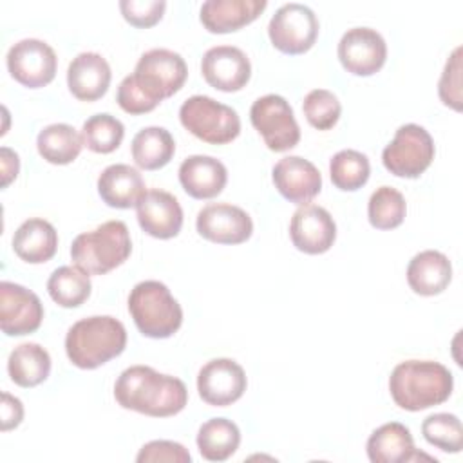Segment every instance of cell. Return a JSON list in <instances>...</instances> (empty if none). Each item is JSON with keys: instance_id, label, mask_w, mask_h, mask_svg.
<instances>
[{"instance_id": "cell-2", "label": "cell", "mask_w": 463, "mask_h": 463, "mask_svg": "<svg viewBox=\"0 0 463 463\" xmlns=\"http://www.w3.org/2000/svg\"><path fill=\"white\" fill-rule=\"evenodd\" d=\"M452 373L439 362L405 360L389 378V391L400 409L416 412L449 400L452 394Z\"/></svg>"}, {"instance_id": "cell-28", "label": "cell", "mask_w": 463, "mask_h": 463, "mask_svg": "<svg viewBox=\"0 0 463 463\" xmlns=\"http://www.w3.org/2000/svg\"><path fill=\"white\" fill-rule=\"evenodd\" d=\"M132 159L143 170H157L170 163L175 152L172 134L163 127H145L132 139Z\"/></svg>"}, {"instance_id": "cell-4", "label": "cell", "mask_w": 463, "mask_h": 463, "mask_svg": "<svg viewBox=\"0 0 463 463\" xmlns=\"http://www.w3.org/2000/svg\"><path fill=\"white\" fill-rule=\"evenodd\" d=\"M132 251L128 228L123 221H107L92 232L80 233L71 246L74 266L89 275H105L121 266Z\"/></svg>"}, {"instance_id": "cell-25", "label": "cell", "mask_w": 463, "mask_h": 463, "mask_svg": "<svg viewBox=\"0 0 463 463\" xmlns=\"http://www.w3.org/2000/svg\"><path fill=\"white\" fill-rule=\"evenodd\" d=\"M452 280V264L436 250L416 253L407 266V282L421 297H434L447 289Z\"/></svg>"}, {"instance_id": "cell-3", "label": "cell", "mask_w": 463, "mask_h": 463, "mask_svg": "<svg viewBox=\"0 0 463 463\" xmlns=\"http://www.w3.org/2000/svg\"><path fill=\"white\" fill-rule=\"evenodd\" d=\"M125 347V326L110 315L81 318L71 326L65 336V353L80 369H96L119 356Z\"/></svg>"}, {"instance_id": "cell-38", "label": "cell", "mask_w": 463, "mask_h": 463, "mask_svg": "<svg viewBox=\"0 0 463 463\" xmlns=\"http://www.w3.org/2000/svg\"><path fill=\"white\" fill-rule=\"evenodd\" d=\"M119 9L123 18L139 29L156 25L166 9L165 0H121Z\"/></svg>"}, {"instance_id": "cell-19", "label": "cell", "mask_w": 463, "mask_h": 463, "mask_svg": "<svg viewBox=\"0 0 463 463\" xmlns=\"http://www.w3.org/2000/svg\"><path fill=\"white\" fill-rule=\"evenodd\" d=\"M136 210L141 230L150 237L172 239L181 232L183 208L170 192L146 190Z\"/></svg>"}, {"instance_id": "cell-39", "label": "cell", "mask_w": 463, "mask_h": 463, "mask_svg": "<svg viewBox=\"0 0 463 463\" xmlns=\"http://www.w3.org/2000/svg\"><path fill=\"white\" fill-rule=\"evenodd\" d=\"M137 463H156V461H168V463H190V452L177 441L170 439H154L145 443L137 456Z\"/></svg>"}, {"instance_id": "cell-16", "label": "cell", "mask_w": 463, "mask_h": 463, "mask_svg": "<svg viewBox=\"0 0 463 463\" xmlns=\"http://www.w3.org/2000/svg\"><path fill=\"white\" fill-rule=\"evenodd\" d=\"M289 237L298 251L320 255L333 246L336 224L326 208L311 203L300 204L291 217Z\"/></svg>"}, {"instance_id": "cell-24", "label": "cell", "mask_w": 463, "mask_h": 463, "mask_svg": "<svg viewBox=\"0 0 463 463\" xmlns=\"http://www.w3.org/2000/svg\"><path fill=\"white\" fill-rule=\"evenodd\" d=\"M98 194L110 208L127 210L137 206L146 194L145 181L137 168L130 165H110L98 177Z\"/></svg>"}, {"instance_id": "cell-31", "label": "cell", "mask_w": 463, "mask_h": 463, "mask_svg": "<svg viewBox=\"0 0 463 463\" xmlns=\"http://www.w3.org/2000/svg\"><path fill=\"white\" fill-rule=\"evenodd\" d=\"M89 273L78 266H60L47 280V291L51 298L61 307H78L90 297Z\"/></svg>"}, {"instance_id": "cell-10", "label": "cell", "mask_w": 463, "mask_h": 463, "mask_svg": "<svg viewBox=\"0 0 463 463\" xmlns=\"http://www.w3.org/2000/svg\"><path fill=\"white\" fill-rule=\"evenodd\" d=\"M268 34L280 52L304 54L317 42L318 18L307 5L289 2L275 11L268 24Z\"/></svg>"}, {"instance_id": "cell-35", "label": "cell", "mask_w": 463, "mask_h": 463, "mask_svg": "<svg viewBox=\"0 0 463 463\" xmlns=\"http://www.w3.org/2000/svg\"><path fill=\"white\" fill-rule=\"evenodd\" d=\"M421 434L427 443L450 454H458L463 449V429L456 414L436 412L423 420Z\"/></svg>"}, {"instance_id": "cell-11", "label": "cell", "mask_w": 463, "mask_h": 463, "mask_svg": "<svg viewBox=\"0 0 463 463\" xmlns=\"http://www.w3.org/2000/svg\"><path fill=\"white\" fill-rule=\"evenodd\" d=\"M56 67L54 49L38 38H24L7 51V71L24 87L49 85L56 76Z\"/></svg>"}, {"instance_id": "cell-5", "label": "cell", "mask_w": 463, "mask_h": 463, "mask_svg": "<svg viewBox=\"0 0 463 463\" xmlns=\"http://www.w3.org/2000/svg\"><path fill=\"white\" fill-rule=\"evenodd\" d=\"M130 317L143 336L168 338L183 324V309L159 280H143L128 295Z\"/></svg>"}, {"instance_id": "cell-41", "label": "cell", "mask_w": 463, "mask_h": 463, "mask_svg": "<svg viewBox=\"0 0 463 463\" xmlns=\"http://www.w3.org/2000/svg\"><path fill=\"white\" fill-rule=\"evenodd\" d=\"M0 163H2V186H9L13 179H16L20 170L18 154L7 146L0 148Z\"/></svg>"}, {"instance_id": "cell-21", "label": "cell", "mask_w": 463, "mask_h": 463, "mask_svg": "<svg viewBox=\"0 0 463 463\" xmlns=\"http://www.w3.org/2000/svg\"><path fill=\"white\" fill-rule=\"evenodd\" d=\"M367 458L373 463H405L421 458L436 463V458L416 450L411 430L398 421L383 423L373 430L367 439Z\"/></svg>"}, {"instance_id": "cell-37", "label": "cell", "mask_w": 463, "mask_h": 463, "mask_svg": "<svg viewBox=\"0 0 463 463\" xmlns=\"http://www.w3.org/2000/svg\"><path fill=\"white\" fill-rule=\"evenodd\" d=\"M438 94L443 105L454 109V110H461V101H463V94H461V47H456L450 54V58L445 63L443 74L439 78V85H438Z\"/></svg>"}, {"instance_id": "cell-12", "label": "cell", "mask_w": 463, "mask_h": 463, "mask_svg": "<svg viewBox=\"0 0 463 463\" xmlns=\"http://www.w3.org/2000/svg\"><path fill=\"white\" fill-rule=\"evenodd\" d=\"M336 52L347 72L354 76H373L387 60V43L376 29L353 27L342 34Z\"/></svg>"}, {"instance_id": "cell-23", "label": "cell", "mask_w": 463, "mask_h": 463, "mask_svg": "<svg viewBox=\"0 0 463 463\" xmlns=\"http://www.w3.org/2000/svg\"><path fill=\"white\" fill-rule=\"evenodd\" d=\"M266 7V0H208L201 5L199 18L206 31L224 34L251 24Z\"/></svg>"}, {"instance_id": "cell-22", "label": "cell", "mask_w": 463, "mask_h": 463, "mask_svg": "<svg viewBox=\"0 0 463 463\" xmlns=\"http://www.w3.org/2000/svg\"><path fill=\"white\" fill-rule=\"evenodd\" d=\"M228 181L226 166L212 156H188L179 166V183L194 199H212L222 192Z\"/></svg>"}, {"instance_id": "cell-17", "label": "cell", "mask_w": 463, "mask_h": 463, "mask_svg": "<svg viewBox=\"0 0 463 463\" xmlns=\"http://www.w3.org/2000/svg\"><path fill=\"white\" fill-rule=\"evenodd\" d=\"M201 72L210 87L222 92H237L250 81L251 63L239 47L215 45L204 52Z\"/></svg>"}, {"instance_id": "cell-6", "label": "cell", "mask_w": 463, "mask_h": 463, "mask_svg": "<svg viewBox=\"0 0 463 463\" xmlns=\"http://www.w3.org/2000/svg\"><path fill=\"white\" fill-rule=\"evenodd\" d=\"M181 125L197 139L210 145H226L241 132L239 114L210 96H192L179 109Z\"/></svg>"}, {"instance_id": "cell-26", "label": "cell", "mask_w": 463, "mask_h": 463, "mask_svg": "<svg viewBox=\"0 0 463 463\" xmlns=\"http://www.w3.org/2000/svg\"><path fill=\"white\" fill-rule=\"evenodd\" d=\"M58 248V233L54 226L40 217L24 221L13 235L14 253L29 264H42L54 257Z\"/></svg>"}, {"instance_id": "cell-1", "label": "cell", "mask_w": 463, "mask_h": 463, "mask_svg": "<svg viewBox=\"0 0 463 463\" xmlns=\"http://www.w3.org/2000/svg\"><path fill=\"white\" fill-rule=\"evenodd\" d=\"M114 398L123 409L166 418L184 409L188 391L183 380L175 376L161 374L148 365H132L116 380Z\"/></svg>"}, {"instance_id": "cell-29", "label": "cell", "mask_w": 463, "mask_h": 463, "mask_svg": "<svg viewBox=\"0 0 463 463\" xmlns=\"http://www.w3.org/2000/svg\"><path fill=\"white\" fill-rule=\"evenodd\" d=\"M241 443L239 427L226 418H212L199 427L197 449L208 461H226Z\"/></svg>"}, {"instance_id": "cell-14", "label": "cell", "mask_w": 463, "mask_h": 463, "mask_svg": "<svg viewBox=\"0 0 463 463\" xmlns=\"http://www.w3.org/2000/svg\"><path fill=\"white\" fill-rule=\"evenodd\" d=\"M246 385L244 369L232 358H213L197 374L199 396L213 407L232 405L244 394Z\"/></svg>"}, {"instance_id": "cell-15", "label": "cell", "mask_w": 463, "mask_h": 463, "mask_svg": "<svg viewBox=\"0 0 463 463\" xmlns=\"http://www.w3.org/2000/svg\"><path fill=\"white\" fill-rule=\"evenodd\" d=\"M195 228L203 239L217 244H241L253 233L251 217L228 203H212L201 208Z\"/></svg>"}, {"instance_id": "cell-8", "label": "cell", "mask_w": 463, "mask_h": 463, "mask_svg": "<svg viewBox=\"0 0 463 463\" xmlns=\"http://www.w3.org/2000/svg\"><path fill=\"white\" fill-rule=\"evenodd\" d=\"M434 152L430 134L416 123H407L396 130L392 141L383 148L382 163L396 177L416 179L430 166Z\"/></svg>"}, {"instance_id": "cell-18", "label": "cell", "mask_w": 463, "mask_h": 463, "mask_svg": "<svg viewBox=\"0 0 463 463\" xmlns=\"http://www.w3.org/2000/svg\"><path fill=\"white\" fill-rule=\"evenodd\" d=\"M271 179L277 192L295 204H307L322 190L318 168L300 156L282 157L273 166Z\"/></svg>"}, {"instance_id": "cell-36", "label": "cell", "mask_w": 463, "mask_h": 463, "mask_svg": "<svg viewBox=\"0 0 463 463\" xmlns=\"http://www.w3.org/2000/svg\"><path fill=\"white\" fill-rule=\"evenodd\" d=\"M302 110L311 127L317 130H329L336 125L342 114V105L331 90L313 89L306 94Z\"/></svg>"}, {"instance_id": "cell-27", "label": "cell", "mask_w": 463, "mask_h": 463, "mask_svg": "<svg viewBox=\"0 0 463 463\" xmlns=\"http://www.w3.org/2000/svg\"><path fill=\"white\" fill-rule=\"evenodd\" d=\"M7 373L16 385L36 387L45 382L51 373V356L40 344H20L9 354Z\"/></svg>"}, {"instance_id": "cell-34", "label": "cell", "mask_w": 463, "mask_h": 463, "mask_svg": "<svg viewBox=\"0 0 463 463\" xmlns=\"http://www.w3.org/2000/svg\"><path fill=\"white\" fill-rule=\"evenodd\" d=\"M125 136L123 123L110 114H94L81 127L83 146L96 154L114 152Z\"/></svg>"}, {"instance_id": "cell-20", "label": "cell", "mask_w": 463, "mask_h": 463, "mask_svg": "<svg viewBox=\"0 0 463 463\" xmlns=\"http://www.w3.org/2000/svg\"><path fill=\"white\" fill-rule=\"evenodd\" d=\"M110 65L98 52H80L67 69V87L80 101H96L109 90Z\"/></svg>"}, {"instance_id": "cell-40", "label": "cell", "mask_w": 463, "mask_h": 463, "mask_svg": "<svg viewBox=\"0 0 463 463\" xmlns=\"http://www.w3.org/2000/svg\"><path fill=\"white\" fill-rule=\"evenodd\" d=\"M24 420V405L22 402L9 394L2 392V430L7 432L11 429H16Z\"/></svg>"}, {"instance_id": "cell-30", "label": "cell", "mask_w": 463, "mask_h": 463, "mask_svg": "<svg viewBox=\"0 0 463 463\" xmlns=\"http://www.w3.org/2000/svg\"><path fill=\"white\" fill-rule=\"evenodd\" d=\"M36 148L47 163L69 165L80 156L83 139L74 127L67 123H52L40 130L36 137Z\"/></svg>"}, {"instance_id": "cell-33", "label": "cell", "mask_w": 463, "mask_h": 463, "mask_svg": "<svg viewBox=\"0 0 463 463\" xmlns=\"http://www.w3.org/2000/svg\"><path fill=\"white\" fill-rule=\"evenodd\" d=\"M407 213L405 197L392 186L376 188L367 204V217L376 230L398 228Z\"/></svg>"}, {"instance_id": "cell-32", "label": "cell", "mask_w": 463, "mask_h": 463, "mask_svg": "<svg viewBox=\"0 0 463 463\" xmlns=\"http://www.w3.org/2000/svg\"><path fill=\"white\" fill-rule=\"evenodd\" d=\"M371 174V165L365 154L358 150H340L329 161V175L333 184L342 192L362 188Z\"/></svg>"}, {"instance_id": "cell-9", "label": "cell", "mask_w": 463, "mask_h": 463, "mask_svg": "<svg viewBox=\"0 0 463 463\" xmlns=\"http://www.w3.org/2000/svg\"><path fill=\"white\" fill-rule=\"evenodd\" d=\"M250 121L271 152H286L298 145L300 128L291 105L279 94H266L253 101Z\"/></svg>"}, {"instance_id": "cell-13", "label": "cell", "mask_w": 463, "mask_h": 463, "mask_svg": "<svg viewBox=\"0 0 463 463\" xmlns=\"http://www.w3.org/2000/svg\"><path fill=\"white\" fill-rule=\"evenodd\" d=\"M42 320L43 306L36 293L14 282H0V327L7 336L34 333Z\"/></svg>"}, {"instance_id": "cell-7", "label": "cell", "mask_w": 463, "mask_h": 463, "mask_svg": "<svg viewBox=\"0 0 463 463\" xmlns=\"http://www.w3.org/2000/svg\"><path fill=\"white\" fill-rule=\"evenodd\" d=\"M130 76L145 96L157 107L163 99L181 90L186 81L188 69L179 52L170 49H150L141 54Z\"/></svg>"}]
</instances>
